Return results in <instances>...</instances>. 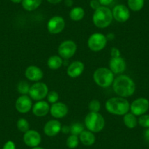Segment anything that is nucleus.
<instances>
[{
	"label": "nucleus",
	"mask_w": 149,
	"mask_h": 149,
	"mask_svg": "<svg viewBox=\"0 0 149 149\" xmlns=\"http://www.w3.org/2000/svg\"><path fill=\"white\" fill-rule=\"evenodd\" d=\"M93 79L99 86L102 88H107L113 83L115 74L109 68L100 67L94 71Z\"/></svg>",
	"instance_id": "obj_4"
},
{
	"label": "nucleus",
	"mask_w": 149,
	"mask_h": 149,
	"mask_svg": "<svg viewBox=\"0 0 149 149\" xmlns=\"http://www.w3.org/2000/svg\"><path fill=\"white\" fill-rule=\"evenodd\" d=\"M31 149H45V148H42V147H39V146H37V147L32 148Z\"/></svg>",
	"instance_id": "obj_43"
},
{
	"label": "nucleus",
	"mask_w": 149,
	"mask_h": 149,
	"mask_svg": "<svg viewBox=\"0 0 149 149\" xmlns=\"http://www.w3.org/2000/svg\"><path fill=\"white\" fill-rule=\"evenodd\" d=\"M113 19L112 10L107 7L101 6L94 10L92 21L94 25L100 29H104L111 24Z\"/></svg>",
	"instance_id": "obj_3"
},
{
	"label": "nucleus",
	"mask_w": 149,
	"mask_h": 149,
	"mask_svg": "<svg viewBox=\"0 0 149 149\" xmlns=\"http://www.w3.org/2000/svg\"><path fill=\"white\" fill-rule=\"evenodd\" d=\"M30 86L27 81H21L17 85V90H18V93L21 94V95H28L29 92Z\"/></svg>",
	"instance_id": "obj_26"
},
{
	"label": "nucleus",
	"mask_w": 149,
	"mask_h": 149,
	"mask_svg": "<svg viewBox=\"0 0 149 149\" xmlns=\"http://www.w3.org/2000/svg\"><path fill=\"white\" fill-rule=\"evenodd\" d=\"M61 1L62 0H47V2L51 5H57V4H59Z\"/></svg>",
	"instance_id": "obj_39"
},
{
	"label": "nucleus",
	"mask_w": 149,
	"mask_h": 149,
	"mask_svg": "<svg viewBox=\"0 0 149 149\" xmlns=\"http://www.w3.org/2000/svg\"><path fill=\"white\" fill-rule=\"evenodd\" d=\"M85 16V10L81 7H74L70 10V18L73 21H80Z\"/></svg>",
	"instance_id": "obj_24"
},
{
	"label": "nucleus",
	"mask_w": 149,
	"mask_h": 149,
	"mask_svg": "<svg viewBox=\"0 0 149 149\" xmlns=\"http://www.w3.org/2000/svg\"><path fill=\"white\" fill-rule=\"evenodd\" d=\"M65 28V21L59 15H55L49 19L47 24V29L51 34H60Z\"/></svg>",
	"instance_id": "obj_10"
},
{
	"label": "nucleus",
	"mask_w": 149,
	"mask_h": 149,
	"mask_svg": "<svg viewBox=\"0 0 149 149\" xmlns=\"http://www.w3.org/2000/svg\"><path fill=\"white\" fill-rule=\"evenodd\" d=\"M105 109L113 115L124 116L130 111V104L124 97H111L105 102Z\"/></svg>",
	"instance_id": "obj_2"
},
{
	"label": "nucleus",
	"mask_w": 149,
	"mask_h": 149,
	"mask_svg": "<svg viewBox=\"0 0 149 149\" xmlns=\"http://www.w3.org/2000/svg\"><path fill=\"white\" fill-rule=\"evenodd\" d=\"M16 126L18 130L21 132L25 133L28 130H29V123L26 118H21L18 120L16 123Z\"/></svg>",
	"instance_id": "obj_28"
},
{
	"label": "nucleus",
	"mask_w": 149,
	"mask_h": 149,
	"mask_svg": "<svg viewBox=\"0 0 149 149\" xmlns=\"http://www.w3.org/2000/svg\"><path fill=\"white\" fill-rule=\"evenodd\" d=\"M79 139L81 143L86 146H92L95 143L96 137L94 132L89 130H84L79 135Z\"/></svg>",
	"instance_id": "obj_20"
},
{
	"label": "nucleus",
	"mask_w": 149,
	"mask_h": 149,
	"mask_svg": "<svg viewBox=\"0 0 149 149\" xmlns=\"http://www.w3.org/2000/svg\"><path fill=\"white\" fill-rule=\"evenodd\" d=\"M65 5L67 7H71L73 5V0H65Z\"/></svg>",
	"instance_id": "obj_40"
},
{
	"label": "nucleus",
	"mask_w": 149,
	"mask_h": 149,
	"mask_svg": "<svg viewBox=\"0 0 149 149\" xmlns=\"http://www.w3.org/2000/svg\"><path fill=\"white\" fill-rule=\"evenodd\" d=\"M61 132L64 133V134H67L69 132H70V127H67V126H63L61 127Z\"/></svg>",
	"instance_id": "obj_38"
},
{
	"label": "nucleus",
	"mask_w": 149,
	"mask_h": 149,
	"mask_svg": "<svg viewBox=\"0 0 149 149\" xmlns=\"http://www.w3.org/2000/svg\"><path fill=\"white\" fill-rule=\"evenodd\" d=\"M49 90L48 87L45 83L35 82L30 86L29 96L30 98L34 101H40L43 100L48 95Z\"/></svg>",
	"instance_id": "obj_7"
},
{
	"label": "nucleus",
	"mask_w": 149,
	"mask_h": 149,
	"mask_svg": "<svg viewBox=\"0 0 149 149\" xmlns=\"http://www.w3.org/2000/svg\"><path fill=\"white\" fill-rule=\"evenodd\" d=\"M43 72L39 67L29 66L25 70V77L27 80L33 82H39L43 78Z\"/></svg>",
	"instance_id": "obj_15"
},
{
	"label": "nucleus",
	"mask_w": 149,
	"mask_h": 149,
	"mask_svg": "<svg viewBox=\"0 0 149 149\" xmlns=\"http://www.w3.org/2000/svg\"><path fill=\"white\" fill-rule=\"evenodd\" d=\"M76 51V43L70 40L63 41L58 48V56H60L63 59H69L72 58L75 54Z\"/></svg>",
	"instance_id": "obj_8"
},
{
	"label": "nucleus",
	"mask_w": 149,
	"mask_h": 149,
	"mask_svg": "<svg viewBox=\"0 0 149 149\" xmlns=\"http://www.w3.org/2000/svg\"><path fill=\"white\" fill-rule=\"evenodd\" d=\"M123 121L124 125L129 129L135 128L138 124V119L137 118V116L132 113H127V114H125L123 118Z\"/></svg>",
	"instance_id": "obj_23"
},
{
	"label": "nucleus",
	"mask_w": 149,
	"mask_h": 149,
	"mask_svg": "<svg viewBox=\"0 0 149 149\" xmlns=\"http://www.w3.org/2000/svg\"><path fill=\"white\" fill-rule=\"evenodd\" d=\"M106 37H107V40H113L114 38L113 34H112V33H110V34H109L108 36H106Z\"/></svg>",
	"instance_id": "obj_41"
},
{
	"label": "nucleus",
	"mask_w": 149,
	"mask_h": 149,
	"mask_svg": "<svg viewBox=\"0 0 149 149\" xmlns=\"http://www.w3.org/2000/svg\"><path fill=\"white\" fill-rule=\"evenodd\" d=\"M10 1L13 2V3L19 4V3H21V2H22L23 0H10Z\"/></svg>",
	"instance_id": "obj_42"
},
{
	"label": "nucleus",
	"mask_w": 149,
	"mask_h": 149,
	"mask_svg": "<svg viewBox=\"0 0 149 149\" xmlns=\"http://www.w3.org/2000/svg\"><path fill=\"white\" fill-rule=\"evenodd\" d=\"M61 124L58 120H50L45 124L44 133L48 137H54L61 131Z\"/></svg>",
	"instance_id": "obj_19"
},
{
	"label": "nucleus",
	"mask_w": 149,
	"mask_h": 149,
	"mask_svg": "<svg viewBox=\"0 0 149 149\" xmlns=\"http://www.w3.org/2000/svg\"><path fill=\"white\" fill-rule=\"evenodd\" d=\"M88 109L90 112H95L99 113L101 109V104L100 102L97 100H92L88 104Z\"/></svg>",
	"instance_id": "obj_30"
},
{
	"label": "nucleus",
	"mask_w": 149,
	"mask_h": 149,
	"mask_svg": "<svg viewBox=\"0 0 149 149\" xmlns=\"http://www.w3.org/2000/svg\"><path fill=\"white\" fill-rule=\"evenodd\" d=\"M89 6L91 9H93L94 10H96L99 8H100L102 5H100L99 0H91L89 2Z\"/></svg>",
	"instance_id": "obj_34"
},
{
	"label": "nucleus",
	"mask_w": 149,
	"mask_h": 149,
	"mask_svg": "<svg viewBox=\"0 0 149 149\" xmlns=\"http://www.w3.org/2000/svg\"><path fill=\"white\" fill-rule=\"evenodd\" d=\"M138 124L142 127L146 129L149 128V115L144 114L140 116L138 118Z\"/></svg>",
	"instance_id": "obj_32"
},
{
	"label": "nucleus",
	"mask_w": 149,
	"mask_h": 149,
	"mask_svg": "<svg viewBox=\"0 0 149 149\" xmlns=\"http://www.w3.org/2000/svg\"><path fill=\"white\" fill-rule=\"evenodd\" d=\"M109 69L113 74H121L127 69V63L122 57L111 58L109 61Z\"/></svg>",
	"instance_id": "obj_16"
},
{
	"label": "nucleus",
	"mask_w": 149,
	"mask_h": 149,
	"mask_svg": "<svg viewBox=\"0 0 149 149\" xmlns=\"http://www.w3.org/2000/svg\"><path fill=\"white\" fill-rule=\"evenodd\" d=\"M107 37L102 33L96 32L91 34L88 39L87 45L88 48L94 52H99L107 45Z\"/></svg>",
	"instance_id": "obj_6"
},
{
	"label": "nucleus",
	"mask_w": 149,
	"mask_h": 149,
	"mask_svg": "<svg viewBox=\"0 0 149 149\" xmlns=\"http://www.w3.org/2000/svg\"><path fill=\"white\" fill-rule=\"evenodd\" d=\"M128 8L134 12H138L143 8L145 5L144 0H128Z\"/></svg>",
	"instance_id": "obj_25"
},
{
	"label": "nucleus",
	"mask_w": 149,
	"mask_h": 149,
	"mask_svg": "<svg viewBox=\"0 0 149 149\" xmlns=\"http://www.w3.org/2000/svg\"><path fill=\"white\" fill-rule=\"evenodd\" d=\"M2 149H16V147H15V144L14 143V142L9 140L5 143Z\"/></svg>",
	"instance_id": "obj_35"
},
{
	"label": "nucleus",
	"mask_w": 149,
	"mask_h": 149,
	"mask_svg": "<svg viewBox=\"0 0 149 149\" xmlns=\"http://www.w3.org/2000/svg\"><path fill=\"white\" fill-rule=\"evenodd\" d=\"M63 58L60 56L54 55L48 58L47 64L49 69L52 70H56L61 68L63 65Z\"/></svg>",
	"instance_id": "obj_21"
},
{
	"label": "nucleus",
	"mask_w": 149,
	"mask_h": 149,
	"mask_svg": "<svg viewBox=\"0 0 149 149\" xmlns=\"http://www.w3.org/2000/svg\"><path fill=\"white\" fill-rule=\"evenodd\" d=\"M24 142L29 147L34 148L39 146L41 143L40 134L36 130H28L24 134Z\"/></svg>",
	"instance_id": "obj_13"
},
{
	"label": "nucleus",
	"mask_w": 149,
	"mask_h": 149,
	"mask_svg": "<svg viewBox=\"0 0 149 149\" xmlns=\"http://www.w3.org/2000/svg\"><path fill=\"white\" fill-rule=\"evenodd\" d=\"M113 1L114 0H99L100 5H101L102 6H104V7H107L108 5H111Z\"/></svg>",
	"instance_id": "obj_36"
},
{
	"label": "nucleus",
	"mask_w": 149,
	"mask_h": 149,
	"mask_svg": "<svg viewBox=\"0 0 149 149\" xmlns=\"http://www.w3.org/2000/svg\"><path fill=\"white\" fill-rule=\"evenodd\" d=\"M79 141L80 139L78 136L74 135V134H71V135H70L67 137L66 144H67V146L69 148L74 149L78 147V145H79Z\"/></svg>",
	"instance_id": "obj_27"
},
{
	"label": "nucleus",
	"mask_w": 149,
	"mask_h": 149,
	"mask_svg": "<svg viewBox=\"0 0 149 149\" xmlns=\"http://www.w3.org/2000/svg\"><path fill=\"white\" fill-rule=\"evenodd\" d=\"M112 85L114 92L124 98L133 95L136 89L134 81L126 74H120L116 77Z\"/></svg>",
	"instance_id": "obj_1"
},
{
	"label": "nucleus",
	"mask_w": 149,
	"mask_h": 149,
	"mask_svg": "<svg viewBox=\"0 0 149 149\" xmlns=\"http://www.w3.org/2000/svg\"><path fill=\"white\" fill-rule=\"evenodd\" d=\"M32 107V100L28 95L20 96L15 101V108L20 113H27Z\"/></svg>",
	"instance_id": "obj_12"
},
{
	"label": "nucleus",
	"mask_w": 149,
	"mask_h": 149,
	"mask_svg": "<svg viewBox=\"0 0 149 149\" xmlns=\"http://www.w3.org/2000/svg\"><path fill=\"white\" fill-rule=\"evenodd\" d=\"M84 130V126L81 123H74L70 126V133L71 134L79 136Z\"/></svg>",
	"instance_id": "obj_29"
},
{
	"label": "nucleus",
	"mask_w": 149,
	"mask_h": 149,
	"mask_svg": "<svg viewBox=\"0 0 149 149\" xmlns=\"http://www.w3.org/2000/svg\"><path fill=\"white\" fill-rule=\"evenodd\" d=\"M50 106L49 103L44 100L37 101V102L33 104L31 110L35 116L37 117H44L50 113Z\"/></svg>",
	"instance_id": "obj_17"
},
{
	"label": "nucleus",
	"mask_w": 149,
	"mask_h": 149,
	"mask_svg": "<svg viewBox=\"0 0 149 149\" xmlns=\"http://www.w3.org/2000/svg\"><path fill=\"white\" fill-rule=\"evenodd\" d=\"M46 97L48 103H50V104H54V103H56L58 102V99H59V95H58V94L56 91H51L48 92Z\"/></svg>",
	"instance_id": "obj_31"
},
{
	"label": "nucleus",
	"mask_w": 149,
	"mask_h": 149,
	"mask_svg": "<svg viewBox=\"0 0 149 149\" xmlns=\"http://www.w3.org/2000/svg\"><path fill=\"white\" fill-rule=\"evenodd\" d=\"M113 17L118 23H125L130 19V9L124 5H117L112 10Z\"/></svg>",
	"instance_id": "obj_11"
},
{
	"label": "nucleus",
	"mask_w": 149,
	"mask_h": 149,
	"mask_svg": "<svg viewBox=\"0 0 149 149\" xmlns=\"http://www.w3.org/2000/svg\"><path fill=\"white\" fill-rule=\"evenodd\" d=\"M84 122L87 130L94 133L101 132L105 125L104 117L100 113L95 112H90L87 114Z\"/></svg>",
	"instance_id": "obj_5"
},
{
	"label": "nucleus",
	"mask_w": 149,
	"mask_h": 149,
	"mask_svg": "<svg viewBox=\"0 0 149 149\" xmlns=\"http://www.w3.org/2000/svg\"><path fill=\"white\" fill-rule=\"evenodd\" d=\"M144 139L146 143L149 144V128H147L144 132Z\"/></svg>",
	"instance_id": "obj_37"
},
{
	"label": "nucleus",
	"mask_w": 149,
	"mask_h": 149,
	"mask_svg": "<svg viewBox=\"0 0 149 149\" xmlns=\"http://www.w3.org/2000/svg\"><path fill=\"white\" fill-rule=\"evenodd\" d=\"M68 112L69 109L67 104L61 102H57L52 104L50 108L51 115L57 119L64 118L68 114Z\"/></svg>",
	"instance_id": "obj_14"
},
{
	"label": "nucleus",
	"mask_w": 149,
	"mask_h": 149,
	"mask_svg": "<svg viewBox=\"0 0 149 149\" xmlns=\"http://www.w3.org/2000/svg\"><path fill=\"white\" fill-rule=\"evenodd\" d=\"M149 109V101L146 98L140 97L136 99L130 104V109L132 113L136 116H140L146 114Z\"/></svg>",
	"instance_id": "obj_9"
},
{
	"label": "nucleus",
	"mask_w": 149,
	"mask_h": 149,
	"mask_svg": "<svg viewBox=\"0 0 149 149\" xmlns=\"http://www.w3.org/2000/svg\"><path fill=\"white\" fill-rule=\"evenodd\" d=\"M110 56H111V58H117V57L121 56V52L119 49L116 47L112 48L110 50Z\"/></svg>",
	"instance_id": "obj_33"
},
{
	"label": "nucleus",
	"mask_w": 149,
	"mask_h": 149,
	"mask_svg": "<svg viewBox=\"0 0 149 149\" xmlns=\"http://www.w3.org/2000/svg\"><path fill=\"white\" fill-rule=\"evenodd\" d=\"M42 2V0H23L21 5L25 10L31 12L39 8Z\"/></svg>",
	"instance_id": "obj_22"
},
{
	"label": "nucleus",
	"mask_w": 149,
	"mask_h": 149,
	"mask_svg": "<svg viewBox=\"0 0 149 149\" xmlns=\"http://www.w3.org/2000/svg\"><path fill=\"white\" fill-rule=\"evenodd\" d=\"M85 65L81 61H74L68 66L67 69V74L72 78H76L81 76L84 72Z\"/></svg>",
	"instance_id": "obj_18"
}]
</instances>
